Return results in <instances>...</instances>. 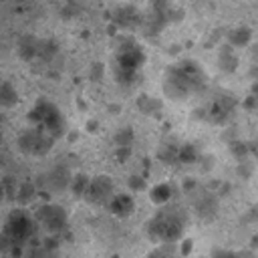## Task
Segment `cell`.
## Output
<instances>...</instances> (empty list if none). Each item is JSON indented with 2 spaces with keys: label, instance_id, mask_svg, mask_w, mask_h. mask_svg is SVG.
I'll return each instance as SVG.
<instances>
[{
  "label": "cell",
  "instance_id": "ba28073f",
  "mask_svg": "<svg viewBox=\"0 0 258 258\" xmlns=\"http://www.w3.org/2000/svg\"><path fill=\"white\" fill-rule=\"evenodd\" d=\"M115 196V183L107 173H99L91 177L85 200L91 204H109V200Z\"/></svg>",
  "mask_w": 258,
  "mask_h": 258
},
{
  "label": "cell",
  "instance_id": "9c48e42d",
  "mask_svg": "<svg viewBox=\"0 0 258 258\" xmlns=\"http://www.w3.org/2000/svg\"><path fill=\"white\" fill-rule=\"evenodd\" d=\"M234 107H236V99H232L230 95H222L216 101H212V105L208 107V119L216 125H224L234 113Z\"/></svg>",
  "mask_w": 258,
  "mask_h": 258
},
{
  "label": "cell",
  "instance_id": "44dd1931",
  "mask_svg": "<svg viewBox=\"0 0 258 258\" xmlns=\"http://www.w3.org/2000/svg\"><path fill=\"white\" fill-rule=\"evenodd\" d=\"M177 151H179V145L175 143H163L157 151V157L163 161V163H177Z\"/></svg>",
  "mask_w": 258,
  "mask_h": 258
},
{
  "label": "cell",
  "instance_id": "603a6c76",
  "mask_svg": "<svg viewBox=\"0 0 258 258\" xmlns=\"http://www.w3.org/2000/svg\"><path fill=\"white\" fill-rule=\"evenodd\" d=\"M242 109H246V111H258V79H254L250 95L242 101Z\"/></svg>",
  "mask_w": 258,
  "mask_h": 258
},
{
  "label": "cell",
  "instance_id": "7a4b0ae2",
  "mask_svg": "<svg viewBox=\"0 0 258 258\" xmlns=\"http://www.w3.org/2000/svg\"><path fill=\"white\" fill-rule=\"evenodd\" d=\"M185 214L181 208L163 206L159 212L145 224V234L153 244L163 242H179L185 230Z\"/></svg>",
  "mask_w": 258,
  "mask_h": 258
},
{
  "label": "cell",
  "instance_id": "7402d4cb",
  "mask_svg": "<svg viewBox=\"0 0 258 258\" xmlns=\"http://www.w3.org/2000/svg\"><path fill=\"white\" fill-rule=\"evenodd\" d=\"M38 44H40V40H36V38H30V36L22 38L20 40V54H22V58L38 56Z\"/></svg>",
  "mask_w": 258,
  "mask_h": 258
},
{
  "label": "cell",
  "instance_id": "d6986e66",
  "mask_svg": "<svg viewBox=\"0 0 258 258\" xmlns=\"http://www.w3.org/2000/svg\"><path fill=\"white\" fill-rule=\"evenodd\" d=\"M34 198H36V187H34L30 181L20 183V185L16 187V196H14V200L20 204V208H26Z\"/></svg>",
  "mask_w": 258,
  "mask_h": 258
},
{
  "label": "cell",
  "instance_id": "cb8c5ba5",
  "mask_svg": "<svg viewBox=\"0 0 258 258\" xmlns=\"http://www.w3.org/2000/svg\"><path fill=\"white\" fill-rule=\"evenodd\" d=\"M131 141H133L131 127H121L115 133V147H131Z\"/></svg>",
  "mask_w": 258,
  "mask_h": 258
},
{
  "label": "cell",
  "instance_id": "6da1fadb",
  "mask_svg": "<svg viewBox=\"0 0 258 258\" xmlns=\"http://www.w3.org/2000/svg\"><path fill=\"white\" fill-rule=\"evenodd\" d=\"M206 85V75L196 60H179L165 71L163 95L171 101H185Z\"/></svg>",
  "mask_w": 258,
  "mask_h": 258
},
{
  "label": "cell",
  "instance_id": "8992f818",
  "mask_svg": "<svg viewBox=\"0 0 258 258\" xmlns=\"http://www.w3.org/2000/svg\"><path fill=\"white\" fill-rule=\"evenodd\" d=\"M34 220H36V226L44 228L48 234L56 236L60 234L67 224H69V214L62 206L58 204H52V202H46V204H40L34 212Z\"/></svg>",
  "mask_w": 258,
  "mask_h": 258
},
{
  "label": "cell",
  "instance_id": "5b68a950",
  "mask_svg": "<svg viewBox=\"0 0 258 258\" xmlns=\"http://www.w3.org/2000/svg\"><path fill=\"white\" fill-rule=\"evenodd\" d=\"M56 139L50 137L42 127H36V125H30L26 127L20 135H18V149L26 155H46L50 149H52V143Z\"/></svg>",
  "mask_w": 258,
  "mask_h": 258
},
{
  "label": "cell",
  "instance_id": "8fae6325",
  "mask_svg": "<svg viewBox=\"0 0 258 258\" xmlns=\"http://www.w3.org/2000/svg\"><path fill=\"white\" fill-rule=\"evenodd\" d=\"M109 210H111V214L113 216H117V218H127V216H131L133 212H135V198H133V194L129 191V194H117L115 191V196L109 200Z\"/></svg>",
  "mask_w": 258,
  "mask_h": 258
},
{
  "label": "cell",
  "instance_id": "83f0119b",
  "mask_svg": "<svg viewBox=\"0 0 258 258\" xmlns=\"http://www.w3.org/2000/svg\"><path fill=\"white\" fill-rule=\"evenodd\" d=\"M129 155H131V147H115V157H117L121 163H123Z\"/></svg>",
  "mask_w": 258,
  "mask_h": 258
},
{
  "label": "cell",
  "instance_id": "277c9868",
  "mask_svg": "<svg viewBox=\"0 0 258 258\" xmlns=\"http://www.w3.org/2000/svg\"><path fill=\"white\" fill-rule=\"evenodd\" d=\"M2 234L14 244V246H24L26 242H30L36 234V220L34 216H30L24 208H14L12 212H8L6 220H4V228Z\"/></svg>",
  "mask_w": 258,
  "mask_h": 258
},
{
  "label": "cell",
  "instance_id": "7c38bea8",
  "mask_svg": "<svg viewBox=\"0 0 258 258\" xmlns=\"http://www.w3.org/2000/svg\"><path fill=\"white\" fill-rule=\"evenodd\" d=\"M71 179H73V173L64 167V165H54L48 173H46V183L52 191H62L71 185Z\"/></svg>",
  "mask_w": 258,
  "mask_h": 258
},
{
  "label": "cell",
  "instance_id": "ffe728a7",
  "mask_svg": "<svg viewBox=\"0 0 258 258\" xmlns=\"http://www.w3.org/2000/svg\"><path fill=\"white\" fill-rule=\"evenodd\" d=\"M89 181H91V177H89L87 173H75V175H73V179H71L69 189H71L77 198H85L87 187H89Z\"/></svg>",
  "mask_w": 258,
  "mask_h": 258
},
{
  "label": "cell",
  "instance_id": "e0dca14e",
  "mask_svg": "<svg viewBox=\"0 0 258 258\" xmlns=\"http://www.w3.org/2000/svg\"><path fill=\"white\" fill-rule=\"evenodd\" d=\"M137 109L147 117H155L161 111V99L151 97V95H141L137 97Z\"/></svg>",
  "mask_w": 258,
  "mask_h": 258
},
{
  "label": "cell",
  "instance_id": "d4e9b609",
  "mask_svg": "<svg viewBox=\"0 0 258 258\" xmlns=\"http://www.w3.org/2000/svg\"><path fill=\"white\" fill-rule=\"evenodd\" d=\"M210 258H244L242 252H236L232 248H214Z\"/></svg>",
  "mask_w": 258,
  "mask_h": 258
},
{
  "label": "cell",
  "instance_id": "5bb4252c",
  "mask_svg": "<svg viewBox=\"0 0 258 258\" xmlns=\"http://www.w3.org/2000/svg\"><path fill=\"white\" fill-rule=\"evenodd\" d=\"M171 196H173V189H171V185L169 183H155L151 189H149V200L155 204V206H159V208H163V206H167L169 204V200H171Z\"/></svg>",
  "mask_w": 258,
  "mask_h": 258
},
{
  "label": "cell",
  "instance_id": "f1b7e54d",
  "mask_svg": "<svg viewBox=\"0 0 258 258\" xmlns=\"http://www.w3.org/2000/svg\"><path fill=\"white\" fill-rule=\"evenodd\" d=\"M97 127H99V123H97V121H89V123H87V131H91V133H95V131H97Z\"/></svg>",
  "mask_w": 258,
  "mask_h": 258
},
{
  "label": "cell",
  "instance_id": "3957f363",
  "mask_svg": "<svg viewBox=\"0 0 258 258\" xmlns=\"http://www.w3.org/2000/svg\"><path fill=\"white\" fill-rule=\"evenodd\" d=\"M28 121H30V125L42 127L54 139H60L67 133V119L62 115V111L48 99L36 101V105L28 113Z\"/></svg>",
  "mask_w": 258,
  "mask_h": 258
},
{
  "label": "cell",
  "instance_id": "9a60e30c",
  "mask_svg": "<svg viewBox=\"0 0 258 258\" xmlns=\"http://www.w3.org/2000/svg\"><path fill=\"white\" fill-rule=\"evenodd\" d=\"M238 64H240V58H238V54L234 52V48H232V46H224V48L220 50V56H218V67H220V71H224V73H234V71L238 69Z\"/></svg>",
  "mask_w": 258,
  "mask_h": 258
},
{
  "label": "cell",
  "instance_id": "4316f807",
  "mask_svg": "<svg viewBox=\"0 0 258 258\" xmlns=\"http://www.w3.org/2000/svg\"><path fill=\"white\" fill-rule=\"evenodd\" d=\"M127 185H129V191H131V194L141 191V189H145V177H141V175H131V177L127 179Z\"/></svg>",
  "mask_w": 258,
  "mask_h": 258
},
{
  "label": "cell",
  "instance_id": "2e32d148",
  "mask_svg": "<svg viewBox=\"0 0 258 258\" xmlns=\"http://www.w3.org/2000/svg\"><path fill=\"white\" fill-rule=\"evenodd\" d=\"M18 101H20V97H18V91L14 89V85L8 81H0V107L12 109L18 105Z\"/></svg>",
  "mask_w": 258,
  "mask_h": 258
},
{
  "label": "cell",
  "instance_id": "ac0fdd59",
  "mask_svg": "<svg viewBox=\"0 0 258 258\" xmlns=\"http://www.w3.org/2000/svg\"><path fill=\"white\" fill-rule=\"evenodd\" d=\"M200 151H198V147L196 145H191V143H183V145H179V151H177V163H181V165H194V163H198L200 161Z\"/></svg>",
  "mask_w": 258,
  "mask_h": 258
},
{
  "label": "cell",
  "instance_id": "484cf974",
  "mask_svg": "<svg viewBox=\"0 0 258 258\" xmlns=\"http://www.w3.org/2000/svg\"><path fill=\"white\" fill-rule=\"evenodd\" d=\"M52 256H54V250H50V248H46V246L40 244V246L32 248L26 258H52Z\"/></svg>",
  "mask_w": 258,
  "mask_h": 258
},
{
  "label": "cell",
  "instance_id": "4fadbf2b",
  "mask_svg": "<svg viewBox=\"0 0 258 258\" xmlns=\"http://www.w3.org/2000/svg\"><path fill=\"white\" fill-rule=\"evenodd\" d=\"M226 40H228V46H232V48H244L252 40V30L248 26H236V28L228 30Z\"/></svg>",
  "mask_w": 258,
  "mask_h": 258
},
{
  "label": "cell",
  "instance_id": "30bf717a",
  "mask_svg": "<svg viewBox=\"0 0 258 258\" xmlns=\"http://www.w3.org/2000/svg\"><path fill=\"white\" fill-rule=\"evenodd\" d=\"M194 214L208 222V220H214V216L218 214V198H216V191H204L200 194L196 200H194Z\"/></svg>",
  "mask_w": 258,
  "mask_h": 258
},
{
  "label": "cell",
  "instance_id": "f546056e",
  "mask_svg": "<svg viewBox=\"0 0 258 258\" xmlns=\"http://www.w3.org/2000/svg\"><path fill=\"white\" fill-rule=\"evenodd\" d=\"M6 200V189H4V183L0 181V204Z\"/></svg>",
  "mask_w": 258,
  "mask_h": 258
},
{
  "label": "cell",
  "instance_id": "52a82bcc",
  "mask_svg": "<svg viewBox=\"0 0 258 258\" xmlns=\"http://www.w3.org/2000/svg\"><path fill=\"white\" fill-rule=\"evenodd\" d=\"M143 64H145V52H143V48H141L133 38L123 40L121 46H119V50H117L115 69L139 73Z\"/></svg>",
  "mask_w": 258,
  "mask_h": 258
}]
</instances>
